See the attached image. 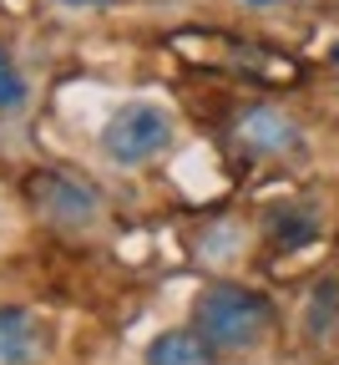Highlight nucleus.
<instances>
[{"instance_id":"nucleus-1","label":"nucleus","mask_w":339,"mask_h":365,"mask_svg":"<svg viewBox=\"0 0 339 365\" xmlns=\"http://www.w3.org/2000/svg\"><path fill=\"white\" fill-rule=\"evenodd\" d=\"M273 325V309L259 289L244 284H208L192 304V330L213 350H254Z\"/></svg>"},{"instance_id":"nucleus-2","label":"nucleus","mask_w":339,"mask_h":365,"mask_svg":"<svg viewBox=\"0 0 339 365\" xmlns=\"http://www.w3.org/2000/svg\"><path fill=\"white\" fill-rule=\"evenodd\" d=\"M167 137H172V122L162 107H147V102H132V107H117V117L102 127V148L112 163L122 168H137V163H147L167 148Z\"/></svg>"},{"instance_id":"nucleus-3","label":"nucleus","mask_w":339,"mask_h":365,"mask_svg":"<svg viewBox=\"0 0 339 365\" xmlns=\"http://www.w3.org/2000/svg\"><path fill=\"white\" fill-rule=\"evenodd\" d=\"M31 198H36V208L46 218H56V223H86L96 213V193L81 188V182H71V178H61V173H41L31 182Z\"/></svg>"},{"instance_id":"nucleus-4","label":"nucleus","mask_w":339,"mask_h":365,"mask_svg":"<svg viewBox=\"0 0 339 365\" xmlns=\"http://www.w3.org/2000/svg\"><path fill=\"white\" fill-rule=\"evenodd\" d=\"M238 137H244V148H254V153H288L299 143V127L273 107H254L238 122Z\"/></svg>"},{"instance_id":"nucleus-5","label":"nucleus","mask_w":339,"mask_h":365,"mask_svg":"<svg viewBox=\"0 0 339 365\" xmlns=\"http://www.w3.org/2000/svg\"><path fill=\"white\" fill-rule=\"evenodd\" d=\"M41 350V330L26 309H6L0 304V365H31Z\"/></svg>"},{"instance_id":"nucleus-6","label":"nucleus","mask_w":339,"mask_h":365,"mask_svg":"<svg viewBox=\"0 0 339 365\" xmlns=\"http://www.w3.org/2000/svg\"><path fill=\"white\" fill-rule=\"evenodd\" d=\"M147 365H218V360L198 330H167L147 345Z\"/></svg>"},{"instance_id":"nucleus-7","label":"nucleus","mask_w":339,"mask_h":365,"mask_svg":"<svg viewBox=\"0 0 339 365\" xmlns=\"http://www.w3.org/2000/svg\"><path fill=\"white\" fill-rule=\"evenodd\" d=\"M21 97H26V81H21V71L11 66V56L0 51V112L21 107Z\"/></svg>"},{"instance_id":"nucleus-8","label":"nucleus","mask_w":339,"mask_h":365,"mask_svg":"<svg viewBox=\"0 0 339 365\" xmlns=\"http://www.w3.org/2000/svg\"><path fill=\"white\" fill-rule=\"evenodd\" d=\"M61 6H102V0H61Z\"/></svg>"},{"instance_id":"nucleus-9","label":"nucleus","mask_w":339,"mask_h":365,"mask_svg":"<svg viewBox=\"0 0 339 365\" xmlns=\"http://www.w3.org/2000/svg\"><path fill=\"white\" fill-rule=\"evenodd\" d=\"M249 6H273V0H249Z\"/></svg>"},{"instance_id":"nucleus-10","label":"nucleus","mask_w":339,"mask_h":365,"mask_svg":"<svg viewBox=\"0 0 339 365\" xmlns=\"http://www.w3.org/2000/svg\"><path fill=\"white\" fill-rule=\"evenodd\" d=\"M334 61H339V46H334Z\"/></svg>"}]
</instances>
